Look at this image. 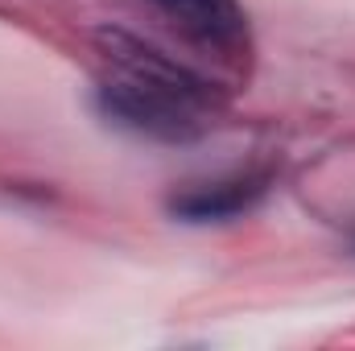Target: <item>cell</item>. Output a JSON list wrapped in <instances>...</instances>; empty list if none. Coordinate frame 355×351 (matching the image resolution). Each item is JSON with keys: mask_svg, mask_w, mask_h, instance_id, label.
Wrapping results in <instances>:
<instances>
[{"mask_svg": "<svg viewBox=\"0 0 355 351\" xmlns=\"http://www.w3.org/2000/svg\"><path fill=\"white\" fill-rule=\"evenodd\" d=\"M170 17L178 33L227 67H244L252 54V25L240 0H149Z\"/></svg>", "mask_w": 355, "mask_h": 351, "instance_id": "7a4b0ae2", "label": "cell"}, {"mask_svg": "<svg viewBox=\"0 0 355 351\" xmlns=\"http://www.w3.org/2000/svg\"><path fill=\"white\" fill-rule=\"evenodd\" d=\"M277 174L272 170H240V174H223L198 186H186L170 198V215L182 223H227L252 207H261Z\"/></svg>", "mask_w": 355, "mask_h": 351, "instance_id": "3957f363", "label": "cell"}, {"mask_svg": "<svg viewBox=\"0 0 355 351\" xmlns=\"http://www.w3.org/2000/svg\"><path fill=\"white\" fill-rule=\"evenodd\" d=\"M95 46L107 62V75L95 87V103L116 128L166 145L198 141L211 128L219 112L215 83L128 29L103 25L95 29Z\"/></svg>", "mask_w": 355, "mask_h": 351, "instance_id": "6da1fadb", "label": "cell"}]
</instances>
